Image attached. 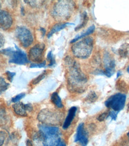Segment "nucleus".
Here are the masks:
<instances>
[{
    "instance_id": "f257e3e1",
    "label": "nucleus",
    "mask_w": 129,
    "mask_h": 146,
    "mask_svg": "<svg viewBox=\"0 0 129 146\" xmlns=\"http://www.w3.org/2000/svg\"><path fill=\"white\" fill-rule=\"evenodd\" d=\"M69 71L67 78L69 89L72 92L81 93L85 90V85L87 83V78L81 72L79 65L76 62L69 61Z\"/></svg>"
},
{
    "instance_id": "f03ea898",
    "label": "nucleus",
    "mask_w": 129,
    "mask_h": 146,
    "mask_svg": "<svg viewBox=\"0 0 129 146\" xmlns=\"http://www.w3.org/2000/svg\"><path fill=\"white\" fill-rule=\"evenodd\" d=\"M39 128L43 146H66L58 127L41 125Z\"/></svg>"
},
{
    "instance_id": "7ed1b4c3",
    "label": "nucleus",
    "mask_w": 129,
    "mask_h": 146,
    "mask_svg": "<svg viewBox=\"0 0 129 146\" xmlns=\"http://www.w3.org/2000/svg\"><path fill=\"white\" fill-rule=\"evenodd\" d=\"M93 38L87 37L72 46V52L78 58L86 59L90 56L93 48Z\"/></svg>"
},
{
    "instance_id": "20e7f679",
    "label": "nucleus",
    "mask_w": 129,
    "mask_h": 146,
    "mask_svg": "<svg viewBox=\"0 0 129 146\" xmlns=\"http://www.w3.org/2000/svg\"><path fill=\"white\" fill-rule=\"evenodd\" d=\"M16 50L13 48H7L0 51V52L10 57L9 62L17 65H24L29 62L26 54L15 45Z\"/></svg>"
},
{
    "instance_id": "39448f33",
    "label": "nucleus",
    "mask_w": 129,
    "mask_h": 146,
    "mask_svg": "<svg viewBox=\"0 0 129 146\" xmlns=\"http://www.w3.org/2000/svg\"><path fill=\"white\" fill-rule=\"evenodd\" d=\"M126 101V95L123 94H115L105 101V106L108 108H112V110L120 112L124 108Z\"/></svg>"
},
{
    "instance_id": "423d86ee",
    "label": "nucleus",
    "mask_w": 129,
    "mask_h": 146,
    "mask_svg": "<svg viewBox=\"0 0 129 146\" xmlns=\"http://www.w3.org/2000/svg\"><path fill=\"white\" fill-rule=\"evenodd\" d=\"M15 34L17 38L24 47H28L32 44L34 37L30 30L25 27H17Z\"/></svg>"
},
{
    "instance_id": "0eeeda50",
    "label": "nucleus",
    "mask_w": 129,
    "mask_h": 146,
    "mask_svg": "<svg viewBox=\"0 0 129 146\" xmlns=\"http://www.w3.org/2000/svg\"><path fill=\"white\" fill-rule=\"evenodd\" d=\"M71 9L72 6L67 1H59L54 7L53 13L55 17L66 19L70 15Z\"/></svg>"
},
{
    "instance_id": "6e6552de",
    "label": "nucleus",
    "mask_w": 129,
    "mask_h": 146,
    "mask_svg": "<svg viewBox=\"0 0 129 146\" xmlns=\"http://www.w3.org/2000/svg\"><path fill=\"white\" fill-rule=\"evenodd\" d=\"M38 119L43 123L49 124H54L59 121L58 115L56 113L50 111L47 109L43 110L40 112L38 116Z\"/></svg>"
},
{
    "instance_id": "1a4fd4ad",
    "label": "nucleus",
    "mask_w": 129,
    "mask_h": 146,
    "mask_svg": "<svg viewBox=\"0 0 129 146\" xmlns=\"http://www.w3.org/2000/svg\"><path fill=\"white\" fill-rule=\"evenodd\" d=\"M45 48L44 44H38L30 48L29 52V58L32 61L39 63L42 59L43 52Z\"/></svg>"
},
{
    "instance_id": "9d476101",
    "label": "nucleus",
    "mask_w": 129,
    "mask_h": 146,
    "mask_svg": "<svg viewBox=\"0 0 129 146\" xmlns=\"http://www.w3.org/2000/svg\"><path fill=\"white\" fill-rule=\"evenodd\" d=\"M75 142H79L81 146H87L89 143L88 133L84 129L83 123H80L77 127L75 136Z\"/></svg>"
},
{
    "instance_id": "9b49d317",
    "label": "nucleus",
    "mask_w": 129,
    "mask_h": 146,
    "mask_svg": "<svg viewBox=\"0 0 129 146\" xmlns=\"http://www.w3.org/2000/svg\"><path fill=\"white\" fill-rule=\"evenodd\" d=\"M104 57H105L104 58V63H105L104 75L109 78L114 74L115 63L114 60L109 53H106V54L104 55Z\"/></svg>"
},
{
    "instance_id": "f8f14e48",
    "label": "nucleus",
    "mask_w": 129,
    "mask_h": 146,
    "mask_svg": "<svg viewBox=\"0 0 129 146\" xmlns=\"http://www.w3.org/2000/svg\"><path fill=\"white\" fill-rule=\"evenodd\" d=\"M12 23L13 19L8 11L0 10V28L3 30L9 29Z\"/></svg>"
},
{
    "instance_id": "ddd939ff",
    "label": "nucleus",
    "mask_w": 129,
    "mask_h": 146,
    "mask_svg": "<svg viewBox=\"0 0 129 146\" xmlns=\"http://www.w3.org/2000/svg\"><path fill=\"white\" fill-rule=\"evenodd\" d=\"M13 108L16 114L20 116H27L26 111H31L32 110V106L30 104H24L22 102L16 103L13 106Z\"/></svg>"
},
{
    "instance_id": "4468645a",
    "label": "nucleus",
    "mask_w": 129,
    "mask_h": 146,
    "mask_svg": "<svg viewBox=\"0 0 129 146\" xmlns=\"http://www.w3.org/2000/svg\"><path fill=\"white\" fill-rule=\"evenodd\" d=\"M77 111V108L76 107H72L68 111L67 116L65 120V121L63 125V129H66L68 128L69 126L71 125L72 120L74 119L75 114Z\"/></svg>"
},
{
    "instance_id": "2eb2a0df",
    "label": "nucleus",
    "mask_w": 129,
    "mask_h": 146,
    "mask_svg": "<svg viewBox=\"0 0 129 146\" xmlns=\"http://www.w3.org/2000/svg\"><path fill=\"white\" fill-rule=\"evenodd\" d=\"M74 25L75 24L73 23H70V22H66L64 23H58V24H56V25H55L53 27V28L50 30V31L49 32V33L47 35V37L48 38H50L54 33L60 31V30L64 29L65 28H66L67 27Z\"/></svg>"
},
{
    "instance_id": "dca6fc26",
    "label": "nucleus",
    "mask_w": 129,
    "mask_h": 146,
    "mask_svg": "<svg viewBox=\"0 0 129 146\" xmlns=\"http://www.w3.org/2000/svg\"><path fill=\"white\" fill-rule=\"evenodd\" d=\"M95 30V26L94 25L90 26L87 30H86V31H85V32L81 34L77 35L74 38L72 39L71 41V43H73V42H75L77 41H78L79 39H81L84 37H85V36H87L91 34L92 33H94Z\"/></svg>"
},
{
    "instance_id": "f3484780",
    "label": "nucleus",
    "mask_w": 129,
    "mask_h": 146,
    "mask_svg": "<svg viewBox=\"0 0 129 146\" xmlns=\"http://www.w3.org/2000/svg\"><path fill=\"white\" fill-rule=\"evenodd\" d=\"M51 100L53 104L58 108H62L64 107L62 100L57 92H54L51 96Z\"/></svg>"
},
{
    "instance_id": "a211bd4d",
    "label": "nucleus",
    "mask_w": 129,
    "mask_h": 146,
    "mask_svg": "<svg viewBox=\"0 0 129 146\" xmlns=\"http://www.w3.org/2000/svg\"><path fill=\"white\" fill-rule=\"evenodd\" d=\"M9 118L4 109H0V127H4L8 123Z\"/></svg>"
},
{
    "instance_id": "6ab92c4d",
    "label": "nucleus",
    "mask_w": 129,
    "mask_h": 146,
    "mask_svg": "<svg viewBox=\"0 0 129 146\" xmlns=\"http://www.w3.org/2000/svg\"><path fill=\"white\" fill-rule=\"evenodd\" d=\"M119 53L121 57L126 58L127 56H128L129 54V46L122 45L121 48H120Z\"/></svg>"
},
{
    "instance_id": "aec40b11",
    "label": "nucleus",
    "mask_w": 129,
    "mask_h": 146,
    "mask_svg": "<svg viewBox=\"0 0 129 146\" xmlns=\"http://www.w3.org/2000/svg\"><path fill=\"white\" fill-rule=\"evenodd\" d=\"M97 99V96L95 92H90L85 98V100L89 103H93L95 102Z\"/></svg>"
},
{
    "instance_id": "412c9836",
    "label": "nucleus",
    "mask_w": 129,
    "mask_h": 146,
    "mask_svg": "<svg viewBox=\"0 0 129 146\" xmlns=\"http://www.w3.org/2000/svg\"><path fill=\"white\" fill-rule=\"evenodd\" d=\"M47 59L49 61L48 66H52L56 64V61H55V59H54V58L53 56V54L52 51H50L48 53Z\"/></svg>"
},
{
    "instance_id": "4be33fe9",
    "label": "nucleus",
    "mask_w": 129,
    "mask_h": 146,
    "mask_svg": "<svg viewBox=\"0 0 129 146\" xmlns=\"http://www.w3.org/2000/svg\"><path fill=\"white\" fill-rule=\"evenodd\" d=\"M87 21H88V16H87V13H85V12H84V14H83V21H82V23L80 24V25H79L78 27H77L75 29V31H77V30L81 29V28L84 27L86 23H87Z\"/></svg>"
},
{
    "instance_id": "5701e85b",
    "label": "nucleus",
    "mask_w": 129,
    "mask_h": 146,
    "mask_svg": "<svg viewBox=\"0 0 129 146\" xmlns=\"http://www.w3.org/2000/svg\"><path fill=\"white\" fill-rule=\"evenodd\" d=\"M46 75V71H44L43 72L42 74H41L38 77H37L36 78H35V79H34V80L32 81V83L33 84H38L39 82H40L43 78L45 77Z\"/></svg>"
},
{
    "instance_id": "b1692460",
    "label": "nucleus",
    "mask_w": 129,
    "mask_h": 146,
    "mask_svg": "<svg viewBox=\"0 0 129 146\" xmlns=\"http://www.w3.org/2000/svg\"><path fill=\"white\" fill-rule=\"evenodd\" d=\"M46 66V61L44 60L42 62L39 63H33L30 65V68H45Z\"/></svg>"
},
{
    "instance_id": "393cba45",
    "label": "nucleus",
    "mask_w": 129,
    "mask_h": 146,
    "mask_svg": "<svg viewBox=\"0 0 129 146\" xmlns=\"http://www.w3.org/2000/svg\"><path fill=\"white\" fill-rule=\"evenodd\" d=\"M9 84L6 83L4 80V79L3 78H0V89L1 91H4L7 89L9 86Z\"/></svg>"
},
{
    "instance_id": "a878e982",
    "label": "nucleus",
    "mask_w": 129,
    "mask_h": 146,
    "mask_svg": "<svg viewBox=\"0 0 129 146\" xmlns=\"http://www.w3.org/2000/svg\"><path fill=\"white\" fill-rule=\"evenodd\" d=\"M24 96H25V94H24V93H21V94H20L19 95H16V96L13 97V98H12V100H11V101L13 102H14V103H17V102H19L21 99L24 98Z\"/></svg>"
},
{
    "instance_id": "bb28decb",
    "label": "nucleus",
    "mask_w": 129,
    "mask_h": 146,
    "mask_svg": "<svg viewBox=\"0 0 129 146\" xmlns=\"http://www.w3.org/2000/svg\"><path fill=\"white\" fill-rule=\"evenodd\" d=\"M118 112L115 111L114 110L110 111L108 113V117H110V119L113 120H116V118H117V115H118Z\"/></svg>"
},
{
    "instance_id": "cd10ccee",
    "label": "nucleus",
    "mask_w": 129,
    "mask_h": 146,
    "mask_svg": "<svg viewBox=\"0 0 129 146\" xmlns=\"http://www.w3.org/2000/svg\"><path fill=\"white\" fill-rule=\"evenodd\" d=\"M108 117V113H107V112H103V113H102L99 115V116H98L97 119L99 121H103V120H105Z\"/></svg>"
},
{
    "instance_id": "c85d7f7f",
    "label": "nucleus",
    "mask_w": 129,
    "mask_h": 146,
    "mask_svg": "<svg viewBox=\"0 0 129 146\" xmlns=\"http://www.w3.org/2000/svg\"><path fill=\"white\" fill-rule=\"evenodd\" d=\"M5 137H6V133L4 132L0 131V146L3 144Z\"/></svg>"
},
{
    "instance_id": "c756f323",
    "label": "nucleus",
    "mask_w": 129,
    "mask_h": 146,
    "mask_svg": "<svg viewBox=\"0 0 129 146\" xmlns=\"http://www.w3.org/2000/svg\"><path fill=\"white\" fill-rule=\"evenodd\" d=\"M6 74H7V76L8 77L9 80L10 82H12V80H13V77L16 75L15 72H11L10 71H7V72H6Z\"/></svg>"
},
{
    "instance_id": "7c9ffc66",
    "label": "nucleus",
    "mask_w": 129,
    "mask_h": 146,
    "mask_svg": "<svg viewBox=\"0 0 129 146\" xmlns=\"http://www.w3.org/2000/svg\"><path fill=\"white\" fill-rule=\"evenodd\" d=\"M5 43V38L4 35L0 33V48H1Z\"/></svg>"
},
{
    "instance_id": "2f4dec72",
    "label": "nucleus",
    "mask_w": 129,
    "mask_h": 146,
    "mask_svg": "<svg viewBox=\"0 0 129 146\" xmlns=\"http://www.w3.org/2000/svg\"><path fill=\"white\" fill-rule=\"evenodd\" d=\"M26 146H33V144L32 141L29 140V139H28L26 141Z\"/></svg>"
},
{
    "instance_id": "473e14b6",
    "label": "nucleus",
    "mask_w": 129,
    "mask_h": 146,
    "mask_svg": "<svg viewBox=\"0 0 129 146\" xmlns=\"http://www.w3.org/2000/svg\"><path fill=\"white\" fill-rule=\"evenodd\" d=\"M40 29L41 31V33H42V36H44L45 35V34H46V29H44V28H41Z\"/></svg>"
},
{
    "instance_id": "72a5a7b5",
    "label": "nucleus",
    "mask_w": 129,
    "mask_h": 146,
    "mask_svg": "<svg viewBox=\"0 0 129 146\" xmlns=\"http://www.w3.org/2000/svg\"><path fill=\"white\" fill-rule=\"evenodd\" d=\"M121 74H122V72H121L120 71H118L117 72V73H116V78H118L120 76H121Z\"/></svg>"
},
{
    "instance_id": "f704fd0d",
    "label": "nucleus",
    "mask_w": 129,
    "mask_h": 146,
    "mask_svg": "<svg viewBox=\"0 0 129 146\" xmlns=\"http://www.w3.org/2000/svg\"><path fill=\"white\" fill-rule=\"evenodd\" d=\"M127 72L129 73V66H128V68H127Z\"/></svg>"
},
{
    "instance_id": "c9c22d12",
    "label": "nucleus",
    "mask_w": 129,
    "mask_h": 146,
    "mask_svg": "<svg viewBox=\"0 0 129 146\" xmlns=\"http://www.w3.org/2000/svg\"><path fill=\"white\" fill-rule=\"evenodd\" d=\"M127 137L128 138V140H129V132L127 133Z\"/></svg>"
},
{
    "instance_id": "e433bc0d",
    "label": "nucleus",
    "mask_w": 129,
    "mask_h": 146,
    "mask_svg": "<svg viewBox=\"0 0 129 146\" xmlns=\"http://www.w3.org/2000/svg\"><path fill=\"white\" fill-rule=\"evenodd\" d=\"M127 111H129V104H128V108H127Z\"/></svg>"
}]
</instances>
